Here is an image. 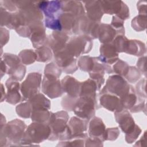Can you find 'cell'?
I'll return each instance as SVG.
<instances>
[{
	"label": "cell",
	"instance_id": "6da1fadb",
	"mask_svg": "<svg viewBox=\"0 0 147 147\" xmlns=\"http://www.w3.org/2000/svg\"><path fill=\"white\" fill-rule=\"evenodd\" d=\"M132 87L119 75L110 76L107 80L106 84L102 91L111 93L119 96L120 98L129 92Z\"/></svg>",
	"mask_w": 147,
	"mask_h": 147
},
{
	"label": "cell",
	"instance_id": "7a4b0ae2",
	"mask_svg": "<svg viewBox=\"0 0 147 147\" xmlns=\"http://www.w3.org/2000/svg\"><path fill=\"white\" fill-rule=\"evenodd\" d=\"M96 101L89 97L80 96L74 106L73 110L76 115L82 119L89 120L95 114Z\"/></svg>",
	"mask_w": 147,
	"mask_h": 147
},
{
	"label": "cell",
	"instance_id": "3957f363",
	"mask_svg": "<svg viewBox=\"0 0 147 147\" xmlns=\"http://www.w3.org/2000/svg\"><path fill=\"white\" fill-rule=\"evenodd\" d=\"M92 46L91 38L87 36H80L73 38L66 45V48L73 57H78L81 53L90 51Z\"/></svg>",
	"mask_w": 147,
	"mask_h": 147
},
{
	"label": "cell",
	"instance_id": "277c9868",
	"mask_svg": "<svg viewBox=\"0 0 147 147\" xmlns=\"http://www.w3.org/2000/svg\"><path fill=\"white\" fill-rule=\"evenodd\" d=\"M50 134L51 129L48 125L36 122L28 126L23 138H27L26 140H28L33 139L36 142H40L48 137Z\"/></svg>",
	"mask_w": 147,
	"mask_h": 147
},
{
	"label": "cell",
	"instance_id": "5b68a950",
	"mask_svg": "<svg viewBox=\"0 0 147 147\" xmlns=\"http://www.w3.org/2000/svg\"><path fill=\"white\" fill-rule=\"evenodd\" d=\"M41 81V75L39 73H30L28 75L21 87V91L24 99H29L37 94Z\"/></svg>",
	"mask_w": 147,
	"mask_h": 147
},
{
	"label": "cell",
	"instance_id": "8992f818",
	"mask_svg": "<svg viewBox=\"0 0 147 147\" xmlns=\"http://www.w3.org/2000/svg\"><path fill=\"white\" fill-rule=\"evenodd\" d=\"M42 91L51 98L60 96L64 91L58 78L48 75H45L42 84Z\"/></svg>",
	"mask_w": 147,
	"mask_h": 147
},
{
	"label": "cell",
	"instance_id": "52a82bcc",
	"mask_svg": "<svg viewBox=\"0 0 147 147\" xmlns=\"http://www.w3.org/2000/svg\"><path fill=\"white\" fill-rule=\"evenodd\" d=\"M116 121L119 123L122 130L126 134L130 133L135 127L134 119L130 114L126 110L115 112Z\"/></svg>",
	"mask_w": 147,
	"mask_h": 147
},
{
	"label": "cell",
	"instance_id": "ba28073f",
	"mask_svg": "<svg viewBox=\"0 0 147 147\" xmlns=\"http://www.w3.org/2000/svg\"><path fill=\"white\" fill-rule=\"evenodd\" d=\"M38 7L44 13L47 18L55 17V14H59L62 8V1H51L36 2Z\"/></svg>",
	"mask_w": 147,
	"mask_h": 147
},
{
	"label": "cell",
	"instance_id": "9c48e42d",
	"mask_svg": "<svg viewBox=\"0 0 147 147\" xmlns=\"http://www.w3.org/2000/svg\"><path fill=\"white\" fill-rule=\"evenodd\" d=\"M85 9L87 11V17L95 22H100L104 14L100 1H84Z\"/></svg>",
	"mask_w": 147,
	"mask_h": 147
},
{
	"label": "cell",
	"instance_id": "30bf717a",
	"mask_svg": "<svg viewBox=\"0 0 147 147\" xmlns=\"http://www.w3.org/2000/svg\"><path fill=\"white\" fill-rule=\"evenodd\" d=\"M100 55L98 59L104 63L110 64L118 60V54L115 47L112 44H104L100 48Z\"/></svg>",
	"mask_w": 147,
	"mask_h": 147
},
{
	"label": "cell",
	"instance_id": "8fae6325",
	"mask_svg": "<svg viewBox=\"0 0 147 147\" xmlns=\"http://www.w3.org/2000/svg\"><path fill=\"white\" fill-rule=\"evenodd\" d=\"M26 128V125L24 122L15 119L9 122L5 127V134L8 137H12L13 138H17L20 140L21 137L24 136V132Z\"/></svg>",
	"mask_w": 147,
	"mask_h": 147
},
{
	"label": "cell",
	"instance_id": "7c38bea8",
	"mask_svg": "<svg viewBox=\"0 0 147 147\" xmlns=\"http://www.w3.org/2000/svg\"><path fill=\"white\" fill-rule=\"evenodd\" d=\"M61 83L64 92H67L69 96L76 98L79 96L82 83L69 76H65L61 80Z\"/></svg>",
	"mask_w": 147,
	"mask_h": 147
},
{
	"label": "cell",
	"instance_id": "4fadbf2b",
	"mask_svg": "<svg viewBox=\"0 0 147 147\" xmlns=\"http://www.w3.org/2000/svg\"><path fill=\"white\" fill-rule=\"evenodd\" d=\"M100 103L103 107L111 111L118 112L123 110L120 99L115 95L106 93L100 97Z\"/></svg>",
	"mask_w": 147,
	"mask_h": 147
},
{
	"label": "cell",
	"instance_id": "5bb4252c",
	"mask_svg": "<svg viewBox=\"0 0 147 147\" xmlns=\"http://www.w3.org/2000/svg\"><path fill=\"white\" fill-rule=\"evenodd\" d=\"M6 86L7 88L6 101L11 104H16L19 102L21 98L19 93V83L10 78L6 81Z\"/></svg>",
	"mask_w": 147,
	"mask_h": 147
},
{
	"label": "cell",
	"instance_id": "9a60e30c",
	"mask_svg": "<svg viewBox=\"0 0 147 147\" xmlns=\"http://www.w3.org/2000/svg\"><path fill=\"white\" fill-rule=\"evenodd\" d=\"M61 10L63 12L72 14L78 18L84 16L85 14L82 3L77 1H62Z\"/></svg>",
	"mask_w": 147,
	"mask_h": 147
},
{
	"label": "cell",
	"instance_id": "2e32d148",
	"mask_svg": "<svg viewBox=\"0 0 147 147\" xmlns=\"http://www.w3.org/2000/svg\"><path fill=\"white\" fill-rule=\"evenodd\" d=\"M117 34L116 30L109 24H102L99 25L98 38L104 44H108L114 40Z\"/></svg>",
	"mask_w": 147,
	"mask_h": 147
},
{
	"label": "cell",
	"instance_id": "e0dca14e",
	"mask_svg": "<svg viewBox=\"0 0 147 147\" xmlns=\"http://www.w3.org/2000/svg\"><path fill=\"white\" fill-rule=\"evenodd\" d=\"M88 121L87 119L72 117L68 125L71 133V137L83 134V131L86 130Z\"/></svg>",
	"mask_w": 147,
	"mask_h": 147
},
{
	"label": "cell",
	"instance_id": "ac0fdd59",
	"mask_svg": "<svg viewBox=\"0 0 147 147\" xmlns=\"http://www.w3.org/2000/svg\"><path fill=\"white\" fill-rule=\"evenodd\" d=\"M105 126L102 119L98 117H94L90 122L89 125V134L92 138L99 139V137L104 138Z\"/></svg>",
	"mask_w": 147,
	"mask_h": 147
},
{
	"label": "cell",
	"instance_id": "d6986e66",
	"mask_svg": "<svg viewBox=\"0 0 147 147\" xmlns=\"http://www.w3.org/2000/svg\"><path fill=\"white\" fill-rule=\"evenodd\" d=\"M29 104L32 110H49L50 109L49 100L43 95L37 94L29 98Z\"/></svg>",
	"mask_w": 147,
	"mask_h": 147
},
{
	"label": "cell",
	"instance_id": "ffe728a7",
	"mask_svg": "<svg viewBox=\"0 0 147 147\" xmlns=\"http://www.w3.org/2000/svg\"><path fill=\"white\" fill-rule=\"evenodd\" d=\"M58 18L60 21L62 29H64L65 32L71 31L72 29L74 30L78 19L72 14L63 11L58 14Z\"/></svg>",
	"mask_w": 147,
	"mask_h": 147
},
{
	"label": "cell",
	"instance_id": "44dd1931",
	"mask_svg": "<svg viewBox=\"0 0 147 147\" xmlns=\"http://www.w3.org/2000/svg\"><path fill=\"white\" fill-rule=\"evenodd\" d=\"M98 90L97 85L94 80L88 79L81 84L79 96L89 97L96 101V91Z\"/></svg>",
	"mask_w": 147,
	"mask_h": 147
},
{
	"label": "cell",
	"instance_id": "7402d4cb",
	"mask_svg": "<svg viewBox=\"0 0 147 147\" xmlns=\"http://www.w3.org/2000/svg\"><path fill=\"white\" fill-rule=\"evenodd\" d=\"M104 13L116 14L117 16L121 11L123 2L122 1H100Z\"/></svg>",
	"mask_w": 147,
	"mask_h": 147
},
{
	"label": "cell",
	"instance_id": "603a6c76",
	"mask_svg": "<svg viewBox=\"0 0 147 147\" xmlns=\"http://www.w3.org/2000/svg\"><path fill=\"white\" fill-rule=\"evenodd\" d=\"M146 51L145 44L138 40H128L125 52L135 56H141Z\"/></svg>",
	"mask_w": 147,
	"mask_h": 147
},
{
	"label": "cell",
	"instance_id": "cb8c5ba5",
	"mask_svg": "<svg viewBox=\"0 0 147 147\" xmlns=\"http://www.w3.org/2000/svg\"><path fill=\"white\" fill-rule=\"evenodd\" d=\"M120 100L123 108L127 109H131L137 102V96L134 92L133 88L126 94L120 98Z\"/></svg>",
	"mask_w": 147,
	"mask_h": 147
},
{
	"label": "cell",
	"instance_id": "d4e9b609",
	"mask_svg": "<svg viewBox=\"0 0 147 147\" xmlns=\"http://www.w3.org/2000/svg\"><path fill=\"white\" fill-rule=\"evenodd\" d=\"M25 66L20 64L12 68H10L8 74L13 79L15 80H21L25 75Z\"/></svg>",
	"mask_w": 147,
	"mask_h": 147
},
{
	"label": "cell",
	"instance_id": "484cf974",
	"mask_svg": "<svg viewBox=\"0 0 147 147\" xmlns=\"http://www.w3.org/2000/svg\"><path fill=\"white\" fill-rule=\"evenodd\" d=\"M146 24V15L139 14L131 21V26L136 31H142L145 29Z\"/></svg>",
	"mask_w": 147,
	"mask_h": 147
},
{
	"label": "cell",
	"instance_id": "4316f807",
	"mask_svg": "<svg viewBox=\"0 0 147 147\" xmlns=\"http://www.w3.org/2000/svg\"><path fill=\"white\" fill-rule=\"evenodd\" d=\"M37 60L38 61L45 62L48 61L52 57L51 50L47 47H41L36 51Z\"/></svg>",
	"mask_w": 147,
	"mask_h": 147
},
{
	"label": "cell",
	"instance_id": "83f0119b",
	"mask_svg": "<svg viewBox=\"0 0 147 147\" xmlns=\"http://www.w3.org/2000/svg\"><path fill=\"white\" fill-rule=\"evenodd\" d=\"M78 64L82 70L90 72L92 69L94 65V57L82 56L80 58Z\"/></svg>",
	"mask_w": 147,
	"mask_h": 147
},
{
	"label": "cell",
	"instance_id": "f1b7e54d",
	"mask_svg": "<svg viewBox=\"0 0 147 147\" xmlns=\"http://www.w3.org/2000/svg\"><path fill=\"white\" fill-rule=\"evenodd\" d=\"M128 40L123 35H118L113 40V45L115 47L118 52L126 51Z\"/></svg>",
	"mask_w": 147,
	"mask_h": 147
},
{
	"label": "cell",
	"instance_id": "f546056e",
	"mask_svg": "<svg viewBox=\"0 0 147 147\" xmlns=\"http://www.w3.org/2000/svg\"><path fill=\"white\" fill-rule=\"evenodd\" d=\"M20 56L23 63L30 64L37 60L36 53L32 50H24L20 52Z\"/></svg>",
	"mask_w": 147,
	"mask_h": 147
},
{
	"label": "cell",
	"instance_id": "4dcf8cb0",
	"mask_svg": "<svg viewBox=\"0 0 147 147\" xmlns=\"http://www.w3.org/2000/svg\"><path fill=\"white\" fill-rule=\"evenodd\" d=\"M45 25L47 28L57 31H61L62 29V26L58 17H51L45 18Z\"/></svg>",
	"mask_w": 147,
	"mask_h": 147
},
{
	"label": "cell",
	"instance_id": "1f68e13d",
	"mask_svg": "<svg viewBox=\"0 0 147 147\" xmlns=\"http://www.w3.org/2000/svg\"><path fill=\"white\" fill-rule=\"evenodd\" d=\"M32 110V108L28 102L22 103L16 107L17 113L23 118H29Z\"/></svg>",
	"mask_w": 147,
	"mask_h": 147
},
{
	"label": "cell",
	"instance_id": "d6a6232c",
	"mask_svg": "<svg viewBox=\"0 0 147 147\" xmlns=\"http://www.w3.org/2000/svg\"><path fill=\"white\" fill-rule=\"evenodd\" d=\"M61 71L60 68L52 63L48 64L45 67V75L52 76H54L57 78H59V77L61 75Z\"/></svg>",
	"mask_w": 147,
	"mask_h": 147
},
{
	"label": "cell",
	"instance_id": "836d02e7",
	"mask_svg": "<svg viewBox=\"0 0 147 147\" xmlns=\"http://www.w3.org/2000/svg\"><path fill=\"white\" fill-rule=\"evenodd\" d=\"M129 68V66L127 64L121 60H119V61L114 65V72L119 75H123L124 76L127 74Z\"/></svg>",
	"mask_w": 147,
	"mask_h": 147
},
{
	"label": "cell",
	"instance_id": "e575fe53",
	"mask_svg": "<svg viewBox=\"0 0 147 147\" xmlns=\"http://www.w3.org/2000/svg\"><path fill=\"white\" fill-rule=\"evenodd\" d=\"M141 130L140 128L138 126L136 125L134 129L130 133L126 134V140L128 143H131L134 141L137 138V137H138L141 133Z\"/></svg>",
	"mask_w": 147,
	"mask_h": 147
},
{
	"label": "cell",
	"instance_id": "d590c367",
	"mask_svg": "<svg viewBox=\"0 0 147 147\" xmlns=\"http://www.w3.org/2000/svg\"><path fill=\"white\" fill-rule=\"evenodd\" d=\"M1 3H3L4 5V9L5 10H8L9 11H16L17 10V7L16 5L14 3V1H2L1 2Z\"/></svg>",
	"mask_w": 147,
	"mask_h": 147
},
{
	"label": "cell",
	"instance_id": "8d00e7d4",
	"mask_svg": "<svg viewBox=\"0 0 147 147\" xmlns=\"http://www.w3.org/2000/svg\"><path fill=\"white\" fill-rule=\"evenodd\" d=\"M137 9L140 14L146 15V2L140 1L137 2Z\"/></svg>",
	"mask_w": 147,
	"mask_h": 147
},
{
	"label": "cell",
	"instance_id": "74e56055",
	"mask_svg": "<svg viewBox=\"0 0 147 147\" xmlns=\"http://www.w3.org/2000/svg\"><path fill=\"white\" fill-rule=\"evenodd\" d=\"M145 61H146V57L145 56L144 57H142L141 59H139V61L137 62V66L139 68V69L142 71V72H144L143 68H142V66L144 65L145 66ZM144 74H145V72H144Z\"/></svg>",
	"mask_w": 147,
	"mask_h": 147
}]
</instances>
